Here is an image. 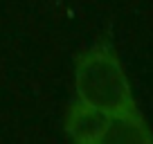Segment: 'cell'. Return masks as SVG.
I'll use <instances>...</instances> for the list:
<instances>
[{"instance_id": "6da1fadb", "label": "cell", "mask_w": 153, "mask_h": 144, "mask_svg": "<svg viewBox=\"0 0 153 144\" xmlns=\"http://www.w3.org/2000/svg\"><path fill=\"white\" fill-rule=\"evenodd\" d=\"M74 86L79 101L108 115L137 111L124 65L120 63L117 54L106 45H97L79 56Z\"/></svg>"}, {"instance_id": "7a4b0ae2", "label": "cell", "mask_w": 153, "mask_h": 144, "mask_svg": "<svg viewBox=\"0 0 153 144\" xmlns=\"http://www.w3.org/2000/svg\"><path fill=\"white\" fill-rule=\"evenodd\" d=\"M97 144H153V133L140 111L117 113L108 117V124Z\"/></svg>"}, {"instance_id": "3957f363", "label": "cell", "mask_w": 153, "mask_h": 144, "mask_svg": "<svg viewBox=\"0 0 153 144\" xmlns=\"http://www.w3.org/2000/svg\"><path fill=\"white\" fill-rule=\"evenodd\" d=\"M108 117H110L108 113L92 108L83 101H76L68 111L65 128L76 144H97L106 124H108Z\"/></svg>"}]
</instances>
